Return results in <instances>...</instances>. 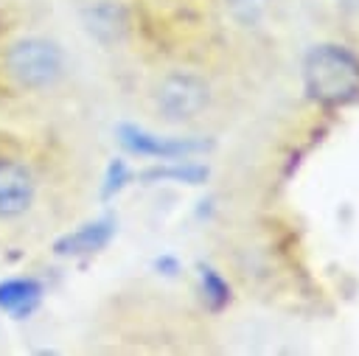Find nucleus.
<instances>
[{
    "instance_id": "nucleus-3",
    "label": "nucleus",
    "mask_w": 359,
    "mask_h": 356,
    "mask_svg": "<svg viewBox=\"0 0 359 356\" xmlns=\"http://www.w3.org/2000/svg\"><path fill=\"white\" fill-rule=\"evenodd\" d=\"M140 98L151 121H157L165 129H185L210 112L213 87L202 70L168 64L146 78Z\"/></svg>"
},
{
    "instance_id": "nucleus-1",
    "label": "nucleus",
    "mask_w": 359,
    "mask_h": 356,
    "mask_svg": "<svg viewBox=\"0 0 359 356\" xmlns=\"http://www.w3.org/2000/svg\"><path fill=\"white\" fill-rule=\"evenodd\" d=\"M76 199L70 157L53 129L0 126V255L56 238Z\"/></svg>"
},
{
    "instance_id": "nucleus-4",
    "label": "nucleus",
    "mask_w": 359,
    "mask_h": 356,
    "mask_svg": "<svg viewBox=\"0 0 359 356\" xmlns=\"http://www.w3.org/2000/svg\"><path fill=\"white\" fill-rule=\"evenodd\" d=\"M303 84L320 104L351 101L359 95V56L342 45H317L303 62Z\"/></svg>"
},
{
    "instance_id": "nucleus-2",
    "label": "nucleus",
    "mask_w": 359,
    "mask_h": 356,
    "mask_svg": "<svg viewBox=\"0 0 359 356\" xmlns=\"http://www.w3.org/2000/svg\"><path fill=\"white\" fill-rule=\"evenodd\" d=\"M79 81L76 53L62 34L28 11L0 22V126L59 132Z\"/></svg>"
},
{
    "instance_id": "nucleus-6",
    "label": "nucleus",
    "mask_w": 359,
    "mask_h": 356,
    "mask_svg": "<svg viewBox=\"0 0 359 356\" xmlns=\"http://www.w3.org/2000/svg\"><path fill=\"white\" fill-rule=\"evenodd\" d=\"M20 11H25L22 0H0V22L14 17V14H20Z\"/></svg>"
},
{
    "instance_id": "nucleus-7",
    "label": "nucleus",
    "mask_w": 359,
    "mask_h": 356,
    "mask_svg": "<svg viewBox=\"0 0 359 356\" xmlns=\"http://www.w3.org/2000/svg\"><path fill=\"white\" fill-rule=\"evenodd\" d=\"M351 6H359V0H351Z\"/></svg>"
},
{
    "instance_id": "nucleus-5",
    "label": "nucleus",
    "mask_w": 359,
    "mask_h": 356,
    "mask_svg": "<svg viewBox=\"0 0 359 356\" xmlns=\"http://www.w3.org/2000/svg\"><path fill=\"white\" fill-rule=\"evenodd\" d=\"M224 3V11L233 22L250 28L255 22H261L272 6V0H222Z\"/></svg>"
}]
</instances>
